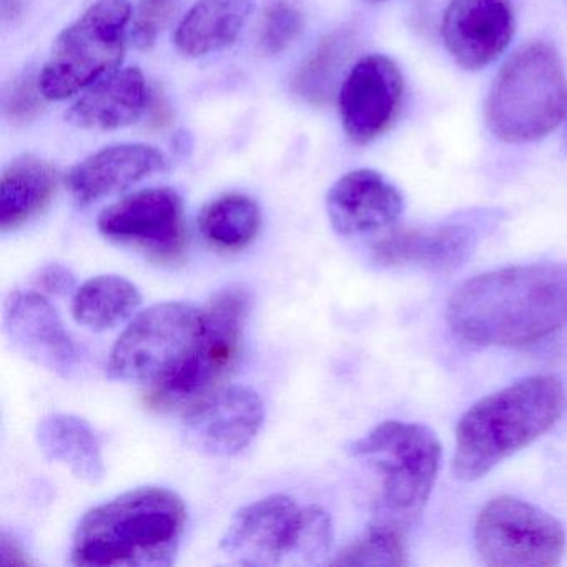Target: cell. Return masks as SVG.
<instances>
[{
	"mask_svg": "<svg viewBox=\"0 0 567 567\" xmlns=\"http://www.w3.org/2000/svg\"><path fill=\"white\" fill-rule=\"evenodd\" d=\"M461 340L477 347H524L567 324V267L517 265L464 281L446 308Z\"/></svg>",
	"mask_w": 567,
	"mask_h": 567,
	"instance_id": "1",
	"label": "cell"
},
{
	"mask_svg": "<svg viewBox=\"0 0 567 567\" xmlns=\"http://www.w3.org/2000/svg\"><path fill=\"white\" fill-rule=\"evenodd\" d=\"M187 507L174 491L138 487L79 520L71 559L79 567H167L175 563Z\"/></svg>",
	"mask_w": 567,
	"mask_h": 567,
	"instance_id": "2",
	"label": "cell"
},
{
	"mask_svg": "<svg viewBox=\"0 0 567 567\" xmlns=\"http://www.w3.org/2000/svg\"><path fill=\"white\" fill-rule=\"evenodd\" d=\"M566 404L563 381L553 374L526 378L477 401L457 423L454 476L466 483L486 476L547 433Z\"/></svg>",
	"mask_w": 567,
	"mask_h": 567,
	"instance_id": "3",
	"label": "cell"
},
{
	"mask_svg": "<svg viewBox=\"0 0 567 567\" xmlns=\"http://www.w3.org/2000/svg\"><path fill=\"white\" fill-rule=\"evenodd\" d=\"M567 114V79L553 45H523L501 69L486 101L491 134L506 144H529L549 135Z\"/></svg>",
	"mask_w": 567,
	"mask_h": 567,
	"instance_id": "4",
	"label": "cell"
},
{
	"mask_svg": "<svg viewBox=\"0 0 567 567\" xmlns=\"http://www.w3.org/2000/svg\"><path fill=\"white\" fill-rule=\"evenodd\" d=\"M350 453L370 461L381 474L377 520L403 529L430 499L441 464V443L430 427L384 421L351 443Z\"/></svg>",
	"mask_w": 567,
	"mask_h": 567,
	"instance_id": "5",
	"label": "cell"
},
{
	"mask_svg": "<svg viewBox=\"0 0 567 567\" xmlns=\"http://www.w3.org/2000/svg\"><path fill=\"white\" fill-rule=\"evenodd\" d=\"M251 295L245 285H228L214 295L202 310V331L194 350L177 371L152 384L148 406L174 410L220 388L240 360L245 324L250 313Z\"/></svg>",
	"mask_w": 567,
	"mask_h": 567,
	"instance_id": "6",
	"label": "cell"
},
{
	"mask_svg": "<svg viewBox=\"0 0 567 567\" xmlns=\"http://www.w3.org/2000/svg\"><path fill=\"white\" fill-rule=\"evenodd\" d=\"M128 0H97L54 42L39 85L42 97L64 101L112 74L125 52Z\"/></svg>",
	"mask_w": 567,
	"mask_h": 567,
	"instance_id": "7",
	"label": "cell"
},
{
	"mask_svg": "<svg viewBox=\"0 0 567 567\" xmlns=\"http://www.w3.org/2000/svg\"><path fill=\"white\" fill-rule=\"evenodd\" d=\"M202 310L187 303H158L132 320L109 358L112 380L157 384L187 360L202 331Z\"/></svg>",
	"mask_w": 567,
	"mask_h": 567,
	"instance_id": "8",
	"label": "cell"
},
{
	"mask_svg": "<svg viewBox=\"0 0 567 567\" xmlns=\"http://www.w3.org/2000/svg\"><path fill=\"white\" fill-rule=\"evenodd\" d=\"M474 540L491 567H553L566 550L559 520L513 496L494 497L481 509Z\"/></svg>",
	"mask_w": 567,
	"mask_h": 567,
	"instance_id": "9",
	"label": "cell"
},
{
	"mask_svg": "<svg viewBox=\"0 0 567 567\" xmlns=\"http://www.w3.org/2000/svg\"><path fill=\"white\" fill-rule=\"evenodd\" d=\"M109 240L141 251L164 267L185 260L188 230L181 195L172 188H148L105 208L97 220Z\"/></svg>",
	"mask_w": 567,
	"mask_h": 567,
	"instance_id": "10",
	"label": "cell"
},
{
	"mask_svg": "<svg viewBox=\"0 0 567 567\" xmlns=\"http://www.w3.org/2000/svg\"><path fill=\"white\" fill-rule=\"evenodd\" d=\"M303 511L293 497L274 494L241 507L220 550L237 566L270 567L293 564Z\"/></svg>",
	"mask_w": 567,
	"mask_h": 567,
	"instance_id": "11",
	"label": "cell"
},
{
	"mask_svg": "<svg viewBox=\"0 0 567 567\" xmlns=\"http://www.w3.org/2000/svg\"><path fill=\"white\" fill-rule=\"evenodd\" d=\"M264 401L247 386H225L188 406L184 434L188 444L210 456L241 453L264 424Z\"/></svg>",
	"mask_w": 567,
	"mask_h": 567,
	"instance_id": "12",
	"label": "cell"
},
{
	"mask_svg": "<svg viewBox=\"0 0 567 567\" xmlns=\"http://www.w3.org/2000/svg\"><path fill=\"white\" fill-rule=\"evenodd\" d=\"M403 75L386 55L358 61L340 89V114L351 142L367 145L388 131L403 99Z\"/></svg>",
	"mask_w": 567,
	"mask_h": 567,
	"instance_id": "13",
	"label": "cell"
},
{
	"mask_svg": "<svg viewBox=\"0 0 567 567\" xmlns=\"http://www.w3.org/2000/svg\"><path fill=\"white\" fill-rule=\"evenodd\" d=\"M514 31L511 0H451L441 22L444 48L466 71H480L496 61Z\"/></svg>",
	"mask_w": 567,
	"mask_h": 567,
	"instance_id": "14",
	"label": "cell"
},
{
	"mask_svg": "<svg viewBox=\"0 0 567 567\" xmlns=\"http://www.w3.org/2000/svg\"><path fill=\"white\" fill-rule=\"evenodd\" d=\"M4 331L19 353L52 373L69 377L78 363V350L58 311L39 291L18 290L9 295Z\"/></svg>",
	"mask_w": 567,
	"mask_h": 567,
	"instance_id": "15",
	"label": "cell"
},
{
	"mask_svg": "<svg viewBox=\"0 0 567 567\" xmlns=\"http://www.w3.org/2000/svg\"><path fill=\"white\" fill-rule=\"evenodd\" d=\"M403 212L400 190L370 168L343 175L327 195L331 227L344 237L374 234L391 227Z\"/></svg>",
	"mask_w": 567,
	"mask_h": 567,
	"instance_id": "16",
	"label": "cell"
},
{
	"mask_svg": "<svg viewBox=\"0 0 567 567\" xmlns=\"http://www.w3.org/2000/svg\"><path fill=\"white\" fill-rule=\"evenodd\" d=\"M476 228L446 224L431 228H406L380 238L371 258L380 267H420L431 271H453L473 254Z\"/></svg>",
	"mask_w": 567,
	"mask_h": 567,
	"instance_id": "17",
	"label": "cell"
},
{
	"mask_svg": "<svg viewBox=\"0 0 567 567\" xmlns=\"http://www.w3.org/2000/svg\"><path fill=\"white\" fill-rule=\"evenodd\" d=\"M165 167L164 154L151 145H112L75 165L65 177V184L78 204L89 205L127 190Z\"/></svg>",
	"mask_w": 567,
	"mask_h": 567,
	"instance_id": "18",
	"label": "cell"
},
{
	"mask_svg": "<svg viewBox=\"0 0 567 567\" xmlns=\"http://www.w3.org/2000/svg\"><path fill=\"white\" fill-rule=\"evenodd\" d=\"M148 104V89L137 68L112 72L79 99L65 121L84 131H117L138 121Z\"/></svg>",
	"mask_w": 567,
	"mask_h": 567,
	"instance_id": "19",
	"label": "cell"
},
{
	"mask_svg": "<svg viewBox=\"0 0 567 567\" xmlns=\"http://www.w3.org/2000/svg\"><path fill=\"white\" fill-rule=\"evenodd\" d=\"M58 171L34 155H22L0 181V230H19L48 210L58 190Z\"/></svg>",
	"mask_w": 567,
	"mask_h": 567,
	"instance_id": "20",
	"label": "cell"
},
{
	"mask_svg": "<svg viewBox=\"0 0 567 567\" xmlns=\"http://www.w3.org/2000/svg\"><path fill=\"white\" fill-rule=\"evenodd\" d=\"M254 11V0H198L187 12L175 45L185 58H204L237 41Z\"/></svg>",
	"mask_w": 567,
	"mask_h": 567,
	"instance_id": "21",
	"label": "cell"
},
{
	"mask_svg": "<svg viewBox=\"0 0 567 567\" xmlns=\"http://www.w3.org/2000/svg\"><path fill=\"white\" fill-rule=\"evenodd\" d=\"M35 436L48 460L64 463L81 480L97 483L104 476L101 437L82 417L51 414L39 423Z\"/></svg>",
	"mask_w": 567,
	"mask_h": 567,
	"instance_id": "22",
	"label": "cell"
},
{
	"mask_svg": "<svg viewBox=\"0 0 567 567\" xmlns=\"http://www.w3.org/2000/svg\"><path fill=\"white\" fill-rule=\"evenodd\" d=\"M141 303V291L132 281L117 275H101L75 290L72 315L82 327L105 331L127 320Z\"/></svg>",
	"mask_w": 567,
	"mask_h": 567,
	"instance_id": "23",
	"label": "cell"
},
{
	"mask_svg": "<svg viewBox=\"0 0 567 567\" xmlns=\"http://www.w3.org/2000/svg\"><path fill=\"white\" fill-rule=\"evenodd\" d=\"M261 227V210L254 198L228 194L205 205L198 217V228L212 247L224 251L247 248Z\"/></svg>",
	"mask_w": 567,
	"mask_h": 567,
	"instance_id": "24",
	"label": "cell"
},
{
	"mask_svg": "<svg viewBox=\"0 0 567 567\" xmlns=\"http://www.w3.org/2000/svg\"><path fill=\"white\" fill-rule=\"evenodd\" d=\"M353 49L354 32L351 29L331 32L295 75L293 91L310 104H327Z\"/></svg>",
	"mask_w": 567,
	"mask_h": 567,
	"instance_id": "25",
	"label": "cell"
},
{
	"mask_svg": "<svg viewBox=\"0 0 567 567\" xmlns=\"http://www.w3.org/2000/svg\"><path fill=\"white\" fill-rule=\"evenodd\" d=\"M331 566H406V544L403 529L393 524L374 520L363 536L348 544L334 559Z\"/></svg>",
	"mask_w": 567,
	"mask_h": 567,
	"instance_id": "26",
	"label": "cell"
},
{
	"mask_svg": "<svg viewBox=\"0 0 567 567\" xmlns=\"http://www.w3.org/2000/svg\"><path fill=\"white\" fill-rule=\"evenodd\" d=\"M303 14L287 2H275L265 12L260 45L265 54H281L303 32Z\"/></svg>",
	"mask_w": 567,
	"mask_h": 567,
	"instance_id": "27",
	"label": "cell"
},
{
	"mask_svg": "<svg viewBox=\"0 0 567 567\" xmlns=\"http://www.w3.org/2000/svg\"><path fill=\"white\" fill-rule=\"evenodd\" d=\"M181 0H141L134 22V42L138 49H151L158 34L177 14Z\"/></svg>",
	"mask_w": 567,
	"mask_h": 567,
	"instance_id": "28",
	"label": "cell"
},
{
	"mask_svg": "<svg viewBox=\"0 0 567 567\" xmlns=\"http://www.w3.org/2000/svg\"><path fill=\"white\" fill-rule=\"evenodd\" d=\"M41 85H35L31 78L21 79L12 84L4 99L6 115L12 122H29L41 112Z\"/></svg>",
	"mask_w": 567,
	"mask_h": 567,
	"instance_id": "29",
	"label": "cell"
},
{
	"mask_svg": "<svg viewBox=\"0 0 567 567\" xmlns=\"http://www.w3.org/2000/svg\"><path fill=\"white\" fill-rule=\"evenodd\" d=\"M32 287L42 295L65 297V295H71L72 291H75V277L64 265H45L34 275Z\"/></svg>",
	"mask_w": 567,
	"mask_h": 567,
	"instance_id": "30",
	"label": "cell"
},
{
	"mask_svg": "<svg viewBox=\"0 0 567 567\" xmlns=\"http://www.w3.org/2000/svg\"><path fill=\"white\" fill-rule=\"evenodd\" d=\"M0 554H2V566H32V559L25 553L24 546L11 536L9 533H2V543H0Z\"/></svg>",
	"mask_w": 567,
	"mask_h": 567,
	"instance_id": "31",
	"label": "cell"
},
{
	"mask_svg": "<svg viewBox=\"0 0 567 567\" xmlns=\"http://www.w3.org/2000/svg\"><path fill=\"white\" fill-rule=\"evenodd\" d=\"M22 0H2L4 19H14L21 12Z\"/></svg>",
	"mask_w": 567,
	"mask_h": 567,
	"instance_id": "32",
	"label": "cell"
},
{
	"mask_svg": "<svg viewBox=\"0 0 567 567\" xmlns=\"http://www.w3.org/2000/svg\"><path fill=\"white\" fill-rule=\"evenodd\" d=\"M564 121H566V145H567V114H566V118H564Z\"/></svg>",
	"mask_w": 567,
	"mask_h": 567,
	"instance_id": "33",
	"label": "cell"
},
{
	"mask_svg": "<svg viewBox=\"0 0 567 567\" xmlns=\"http://www.w3.org/2000/svg\"><path fill=\"white\" fill-rule=\"evenodd\" d=\"M371 2H383V0H371Z\"/></svg>",
	"mask_w": 567,
	"mask_h": 567,
	"instance_id": "34",
	"label": "cell"
}]
</instances>
